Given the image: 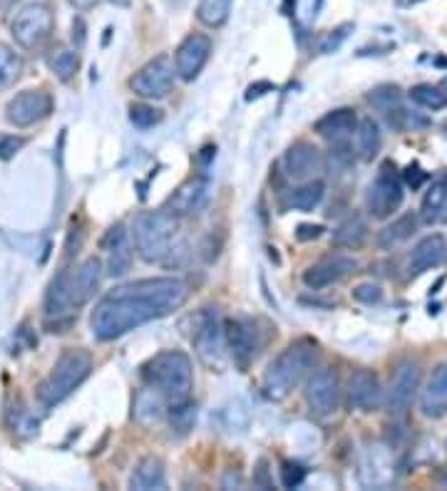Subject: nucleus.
Here are the masks:
<instances>
[{
	"label": "nucleus",
	"instance_id": "58836bf2",
	"mask_svg": "<svg viewBox=\"0 0 447 491\" xmlns=\"http://www.w3.org/2000/svg\"><path fill=\"white\" fill-rule=\"evenodd\" d=\"M303 479H306V469H303L301 464L286 462L281 466V484H283L286 489H296Z\"/></svg>",
	"mask_w": 447,
	"mask_h": 491
},
{
	"label": "nucleus",
	"instance_id": "49530a36",
	"mask_svg": "<svg viewBox=\"0 0 447 491\" xmlns=\"http://www.w3.org/2000/svg\"><path fill=\"white\" fill-rule=\"evenodd\" d=\"M73 43H74V47H77V50H80V47L84 45V23L80 18H77L73 23Z\"/></svg>",
	"mask_w": 447,
	"mask_h": 491
},
{
	"label": "nucleus",
	"instance_id": "b1692460",
	"mask_svg": "<svg viewBox=\"0 0 447 491\" xmlns=\"http://www.w3.org/2000/svg\"><path fill=\"white\" fill-rule=\"evenodd\" d=\"M358 117H355V110L351 107H341V110H333L323 114L321 120L316 122V127L313 130L321 134V137H326L335 144V142H343L345 137H351L358 127Z\"/></svg>",
	"mask_w": 447,
	"mask_h": 491
},
{
	"label": "nucleus",
	"instance_id": "ea45409f",
	"mask_svg": "<svg viewBox=\"0 0 447 491\" xmlns=\"http://www.w3.org/2000/svg\"><path fill=\"white\" fill-rule=\"evenodd\" d=\"M23 147H25L23 137H8V134H3V137H0V159L8 162V159L15 157Z\"/></svg>",
	"mask_w": 447,
	"mask_h": 491
},
{
	"label": "nucleus",
	"instance_id": "473e14b6",
	"mask_svg": "<svg viewBox=\"0 0 447 491\" xmlns=\"http://www.w3.org/2000/svg\"><path fill=\"white\" fill-rule=\"evenodd\" d=\"M23 74V57L5 43H0V93L10 90Z\"/></svg>",
	"mask_w": 447,
	"mask_h": 491
},
{
	"label": "nucleus",
	"instance_id": "4be33fe9",
	"mask_svg": "<svg viewBox=\"0 0 447 491\" xmlns=\"http://www.w3.org/2000/svg\"><path fill=\"white\" fill-rule=\"evenodd\" d=\"M420 409L425 417L447 415V362L432 370L428 385L420 392Z\"/></svg>",
	"mask_w": 447,
	"mask_h": 491
},
{
	"label": "nucleus",
	"instance_id": "a19ab883",
	"mask_svg": "<svg viewBox=\"0 0 447 491\" xmlns=\"http://www.w3.org/2000/svg\"><path fill=\"white\" fill-rule=\"evenodd\" d=\"M402 179H405V184L412 186V189H420V186L428 182L430 176H428V172H422L420 164H410V167L402 172Z\"/></svg>",
	"mask_w": 447,
	"mask_h": 491
},
{
	"label": "nucleus",
	"instance_id": "0eeeda50",
	"mask_svg": "<svg viewBox=\"0 0 447 491\" xmlns=\"http://www.w3.org/2000/svg\"><path fill=\"white\" fill-rule=\"evenodd\" d=\"M192 343L199 355V360L204 362L206 368L222 372L226 368V333L224 325L216 316V310L204 308L199 316L194 318V333H192Z\"/></svg>",
	"mask_w": 447,
	"mask_h": 491
},
{
	"label": "nucleus",
	"instance_id": "39448f33",
	"mask_svg": "<svg viewBox=\"0 0 447 491\" xmlns=\"http://www.w3.org/2000/svg\"><path fill=\"white\" fill-rule=\"evenodd\" d=\"M90 372H93V355L80 348H70L57 358L55 368L45 380L37 385V399L45 408H55L90 378Z\"/></svg>",
	"mask_w": 447,
	"mask_h": 491
},
{
	"label": "nucleus",
	"instance_id": "de8ad7c7",
	"mask_svg": "<svg viewBox=\"0 0 447 491\" xmlns=\"http://www.w3.org/2000/svg\"><path fill=\"white\" fill-rule=\"evenodd\" d=\"M97 3H100V0H70V5H73L74 10H90V8H94V5H97Z\"/></svg>",
	"mask_w": 447,
	"mask_h": 491
},
{
	"label": "nucleus",
	"instance_id": "393cba45",
	"mask_svg": "<svg viewBox=\"0 0 447 491\" xmlns=\"http://www.w3.org/2000/svg\"><path fill=\"white\" fill-rule=\"evenodd\" d=\"M130 489L162 491L167 489V472L159 457H144L130 476Z\"/></svg>",
	"mask_w": 447,
	"mask_h": 491
},
{
	"label": "nucleus",
	"instance_id": "cd10ccee",
	"mask_svg": "<svg viewBox=\"0 0 447 491\" xmlns=\"http://www.w3.org/2000/svg\"><path fill=\"white\" fill-rule=\"evenodd\" d=\"M447 201V174H440L432 179V184L428 186V191L422 196L420 204V221L422 223H438L442 216Z\"/></svg>",
	"mask_w": 447,
	"mask_h": 491
},
{
	"label": "nucleus",
	"instance_id": "20e7f679",
	"mask_svg": "<svg viewBox=\"0 0 447 491\" xmlns=\"http://www.w3.org/2000/svg\"><path fill=\"white\" fill-rule=\"evenodd\" d=\"M142 375L147 385L159 389L172 405L189 399L194 389V365H192V358L182 350H164L154 355L144 365Z\"/></svg>",
	"mask_w": 447,
	"mask_h": 491
},
{
	"label": "nucleus",
	"instance_id": "4c0bfd02",
	"mask_svg": "<svg viewBox=\"0 0 447 491\" xmlns=\"http://www.w3.org/2000/svg\"><path fill=\"white\" fill-rule=\"evenodd\" d=\"M351 296L363 303V306H372V303H381L382 300V288L375 286V283H361L351 290Z\"/></svg>",
	"mask_w": 447,
	"mask_h": 491
},
{
	"label": "nucleus",
	"instance_id": "9b49d317",
	"mask_svg": "<svg viewBox=\"0 0 447 491\" xmlns=\"http://www.w3.org/2000/svg\"><path fill=\"white\" fill-rule=\"evenodd\" d=\"M53 110H55L53 94L45 93V90H25V93L15 94L10 100L8 107H5V120L18 130H25L37 122L47 120Z\"/></svg>",
	"mask_w": 447,
	"mask_h": 491
},
{
	"label": "nucleus",
	"instance_id": "7c9ffc66",
	"mask_svg": "<svg viewBox=\"0 0 447 491\" xmlns=\"http://www.w3.org/2000/svg\"><path fill=\"white\" fill-rule=\"evenodd\" d=\"M47 67H50V73L55 74L60 83H70V80H74L77 70H80V55L74 50H67V47H55L47 55Z\"/></svg>",
	"mask_w": 447,
	"mask_h": 491
},
{
	"label": "nucleus",
	"instance_id": "2f4dec72",
	"mask_svg": "<svg viewBox=\"0 0 447 491\" xmlns=\"http://www.w3.org/2000/svg\"><path fill=\"white\" fill-rule=\"evenodd\" d=\"M232 13V0H199L196 18L206 28H222Z\"/></svg>",
	"mask_w": 447,
	"mask_h": 491
},
{
	"label": "nucleus",
	"instance_id": "ddd939ff",
	"mask_svg": "<svg viewBox=\"0 0 447 491\" xmlns=\"http://www.w3.org/2000/svg\"><path fill=\"white\" fill-rule=\"evenodd\" d=\"M306 402L313 415L331 417L341 408V380L333 368H321L311 375L306 388Z\"/></svg>",
	"mask_w": 447,
	"mask_h": 491
},
{
	"label": "nucleus",
	"instance_id": "7ed1b4c3",
	"mask_svg": "<svg viewBox=\"0 0 447 491\" xmlns=\"http://www.w3.org/2000/svg\"><path fill=\"white\" fill-rule=\"evenodd\" d=\"M318 362V348L311 340H298L291 343L286 350L281 352L276 360L271 362L266 378H263V389L266 398L273 402L286 399L293 389L301 385L308 370H313Z\"/></svg>",
	"mask_w": 447,
	"mask_h": 491
},
{
	"label": "nucleus",
	"instance_id": "a211bd4d",
	"mask_svg": "<svg viewBox=\"0 0 447 491\" xmlns=\"http://www.w3.org/2000/svg\"><path fill=\"white\" fill-rule=\"evenodd\" d=\"M103 246L107 250V276L110 279H124L132 269L134 249H132L130 231L124 223H114L110 231L104 233Z\"/></svg>",
	"mask_w": 447,
	"mask_h": 491
},
{
	"label": "nucleus",
	"instance_id": "f704fd0d",
	"mask_svg": "<svg viewBox=\"0 0 447 491\" xmlns=\"http://www.w3.org/2000/svg\"><path fill=\"white\" fill-rule=\"evenodd\" d=\"M169 422H172V429L177 432V435H186L196 422V405L194 402H174L172 409H169Z\"/></svg>",
	"mask_w": 447,
	"mask_h": 491
},
{
	"label": "nucleus",
	"instance_id": "f257e3e1",
	"mask_svg": "<svg viewBox=\"0 0 447 491\" xmlns=\"http://www.w3.org/2000/svg\"><path fill=\"white\" fill-rule=\"evenodd\" d=\"M189 300V286L179 279H147L110 290L94 306L90 330L100 343L117 340L144 323L172 316Z\"/></svg>",
	"mask_w": 447,
	"mask_h": 491
},
{
	"label": "nucleus",
	"instance_id": "1a4fd4ad",
	"mask_svg": "<svg viewBox=\"0 0 447 491\" xmlns=\"http://www.w3.org/2000/svg\"><path fill=\"white\" fill-rule=\"evenodd\" d=\"M402 199H405L402 179L395 174V167H392L391 162H385L378 176L368 186V191H365V209H368L372 219L385 221V219H391L392 213L401 209Z\"/></svg>",
	"mask_w": 447,
	"mask_h": 491
},
{
	"label": "nucleus",
	"instance_id": "9d476101",
	"mask_svg": "<svg viewBox=\"0 0 447 491\" xmlns=\"http://www.w3.org/2000/svg\"><path fill=\"white\" fill-rule=\"evenodd\" d=\"M174 63L167 55H159L149 60L140 73L130 77V90L142 100H164L174 90Z\"/></svg>",
	"mask_w": 447,
	"mask_h": 491
},
{
	"label": "nucleus",
	"instance_id": "f8f14e48",
	"mask_svg": "<svg viewBox=\"0 0 447 491\" xmlns=\"http://www.w3.org/2000/svg\"><path fill=\"white\" fill-rule=\"evenodd\" d=\"M224 333H226V345H229V355H232L233 365L239 370H246L261 350L259 328L249 318H232L224 323Z\"/></svg>",
	"mask_w": 447,
	"mask_h": 491
},
{
	"label": "nucleus",
	"instance_id": "5701e85b",
	"mask_svg": "<svg viewBox=\"0 0 447 491\" xmlns=\"http://www.w3.org/2000/svg\"><path fill=\"white\" fill-rule=\"evenodd\" d=\"M164 395L154 389L152 385L137 392L134 398V408H132V417L140 427H154L167 415V405H164Z\"/></svg>",
	"mask_w": 447,
	"mask_h": 491
},
{
	"label": "nucleus",
	"instance_id": "603ef678",
	"mask_svg": "<svg viewBox=\"0 0 447 491\" xmlns=\"http://www.w3.org/2000/svg\"><path fill=\"white\" fill-rule=\"evenodd\" d=\"M442 90H445V93H447V77H445V80H442Z\"/></svg>",
	"mask_w": 447,
	"mask_h": 491
},
{
	"label": "nucleus",
	"instance_id": "f3484780",
	"mask_svg": "<svg viewBox=\"0 0 447 491\" xmlns=\"http://www.w3.org/2000/svg\"><path fill=\"white\" fill-rule=\"evenodd\" d=\"M385 399L378 375L372 370H355L348 380V405L358 412H378Z\"/></svg>",
	"mask_w": 447,
	"mask_h": 491
},
{
	"label": "nucleus",
	"instance_id": "3c124183",
	"mask_svg": "<svg viewBox=\"0 0 447 491\" xmlns=\"http://www.w3.org/2000/svg\"><path fill=\"white\" fill-rule=\"evenodd\" d=\"M112 3H120V5H127L130 0H112Z\"/></svg>",
	"mask_w": 447,
	"mask_h": 491
},
{
	"label": "nucleus",
	"instance_id": "4468645a",
	"mask_svg": "<svg viewBox=\"0 0 447 491\" xmlns=\"http://www.w3.org/2000/svg\"><path fill=\"white\" fill-rule=\"evenodd\" d=\"M420 382H422V368L418 362L405 360L395 368L391 389H388V409L392 412V417H402L412 408L420 392Z\"/></svg>",
	"mask_w": 447,
	"mask_h": 491
},
{
	"label": "nucleus",
	"instance_id": "c756f323",
	"mask_svg": "<svg viewBox=\"0 0 447 491\" xmlns=\"http://www.w3.org/2000/svg\"><path fill=\"white\" fill-rule=\"evenodd\" d=\"M326 196V184L321 179H308L306 184H301L289 194V206L296 211H313Z\"/></svg>",
	"mask_w": 447,
	"mask_h": 491
},
{
	"label": "nucleus",
	"instance_id": "a18cd8bd",
	"mask_svg": "<svg viewBox=\"0 0 447 491\" xmlns=\"http://www.w3.org/2000/svg\"><path fill=\"white\" fill-rule=\"evenodd\" d=\"M243 486V479L239 476V472H229L224 474V479H222V489H242Z\"/></svg>",
	"mask_w": 447,
	"mask_h": 491
},
{
	"label": "nucleus",
	"instance_id": "e433bc0d",
	"mask_svg": "<svg viewBox=\"0 0 447 491\" xmlns=\"http://www.w3.org/2000/svg\"><path fill=\"white\" fill-rule=\"evenodd\" d=\"M351 30H353V25L351 23H345V25H341V28L331 30V33H326V35L321 37V43H318V50L323 53V55H331V53H335L338 47L343 45V40L348 35H351Z\"/></svg>",
	"mask_w": 447,
	"mask_h": 491
},
{
	"label": "nucleus",
	"instance_id": "37998d69",
	"mask_svg": "<svg viewBox=\"0 0 447 491\" xmlns=\"http://www.w3.org/2000/svg\"><path fill=\"white\" fill-rule=\"evenodd\" d=\"M269 93H273V84L271 83L249 84V90H246V100L253 103V100H259V97H263V94H269Z\"/></svg>",
	"mask_w": 447,
	"mask_h": 491
},
{
	"label": "nucleus",
	"instance_id": "aec40b11",
	"mask_svg": "<svg viewBox=\"0 0 447 491\" xmlns=\"http://www.w3.org/2000/svg\"><path fill=\"white\" fill-rule=\"evenodd\" d=\"M283 167L286 176L296 179V182H308L321 172L323 162H321V152H318L311 142H296L291 144L286 157H283Z\"/></svg>",
	"mask_w": 447,
	"mask_h": 491
},
{
	"label": "nucleus",
	"instance_id": "f03ea898",
	"mask_svg": "<svg viewBox=\"0 0 447 491\" xmlns=\"http://www.w3.org/2000/svg\"><path fill=\"white\" fill-rule=\"evenodd\" d=\"M103 280V263L100 259L83 260L77 269H63L55 279L50 280L45 293V318L55 333H63L60 328L74 323L77 310L94 296Z\"/></svg>",
	"mask_w": 447,
	"mask_h": 491
},
{
	"label": "nucleus",
	"instance_id": "bb28decb",
	"mask_svg": "<svg viewBox=\"0 0 447 491\" xmlns=\"http://www.w3.org/2000/svg\"><path fill=\"white\" fill-rule=\"evenodd\" d=\"M365 241H368V223L355 211L345 216L333 231V246L338 249H363Z\"/></svg>",
	"mask_w": 447,
	"mask_h": 491
},
{
	"label": "nucleus",
	"instance_id": "c03bdc74",
	"mask_svg": "<svg viewBox=\"0 0 447 491\" xmlns=\"http://www.w3.org/2000/svg\"><path fill=\"white\" fill-rule=\"evenodd\" d=\"M269 462L266 459H259V466H256V479H253V484L256 486H261V489H269L271 482H269Z\"/></svg>",
	"mask_w": 447,
	"mask_h": 491
},
{
	"label": "nucleus",
	"instance_id": "c9c22d12",
	"mask_svg": "<svg viewBox=\"0 0 447 491\" xmlns=\"http://www.w3.org/2000/svg\"><path fill=\"white\" fill-rule=\"evenodd\" d=\"M164 120V114L157 110V107H152V104L144 103H134L130 104V122L137 127V130H152L154 124Z\"/></svg>",
	"mask_w": 447,
	"mask_h": 491
},
{
	"label": "nucleus",
	"instance_id": "6ab92c4d",
	"mask_svg": "<svg viewBox=\"0 0 447 491\" xmlns=\"http://www.w3.org/2000/svg\"><path fill=\"white\" fill-rule=\"evenodd\" d=\"M447 259V241L440 233H430L425 239H420L418 246L412 249L408 260V276H422L432 269H440Z\"/></svg>",
	"mask_w": 447,
	"mask_h": 491
},
{
	"label": "nucleus",
	"instance_id": "2eb2a0df",
	"mask_svg": "<svg viewBox=\"0 0 447 491\" xmlns=\"http://www.w3.org/2000/svg\"><path fill=\"white\" fill-rule=\"evenodd\" d=\"M212 55V37L204 33H192L182 40L174 53V70L184 83H192L204 70L206 60Z\"/></svg>",
	"mask_w": 447,
	"mask_h": 491
},
{
	"label": "nucleus",
	"instance_id": "423d86ee",
	"mask_svg": "<svg viewBox=\"0 0 447 491\" xmlns=\"http://www.w3.org/2000/svg\"><path fill=\"white\" fill-rule=\"evenodd\" d=\"M177 236V216L167 209L142 211L132 223V241L144 263H162L172 253V243Z\"/></svg>",
	"mask_w": 447,
	"mask_h": 491
},
{
	"label": "nucleus",
	"instance_id": "8fccbe9b",
	"mask_svg": "<svg viewBox=\"0 0 447 491\" xmlns=\"http://www.w3.org/2000/svg\"><path fill=\"white\" fill-rule=\"evenodd\" d=\"M440 221L447 223V201H445V209H442V216H440Z\"/></svg>",
	"mask_w": 447,
	"mask_h": 491
},
{
	"label": "nucleus",
	"instance_id": "dca6fc26",
	"mask_svg": "<svg viewBox=\"0 0 447 491\" xmlns=\"http://www.w3.org/2000/svg\"><path fill=\"white\" fill-rule=\"evenodd\" d=\"M355 269H358V260L353 256L333 253V256H326V259H321L313 266H308L306 273H303V283L311 290H323V288L333 286V283H341Z\"/></svg>",
	"mask_w": 447,
	"mask_h": 491
},
{
	"label": "nucleus",
	"instance_id": "c85d7f7f",
	"mask_svg": "<svg viewBox=\"0 0 447 491\" xmlns=\"http://www.w3.org/2000/svg\"><path fill=\"white\" fill-rule=\"evenodd\" d=\"M355 147H358V154L365 162H371L372 157H378V152L382 147V134L378 122L372 117H363L355 127Z\"/></svg>",
	"mask_w": 447,
	"mask_h": 491
},
{
	"label": "nucleus",
	"instance_id": "6e6552de",
	"mask_svg": "<svg viewBox=\"0 0 447 491\" xmlns=\"http://www.w3.org/2000/svg\"><path fill=\"white\" fill-rule=\"evenodd\" d=\"M55 30V13L47 3H33L15 13L10 23V35L23 50H37Z\"/></svg>",
	"mask_w": 447,
	"mask_h": 491
},
{
	"label": "nucleus",
	"instance_id": "09e8293b",
	"mask_svg": "<svg viewBox=\"0 0 447 491\" xmlns=\"http://www.w3.org/2000/svg\"><path fill=\"white\" fill-rule=\"evenodd\" d=\"M420 3H425V0H395L398 8H412V5H420Z\"/></svg>",
	"mask_w": 447,
	"mask_h": 491
},
{
	"label": "nucleus",
	"instance_id": "79ce46f5",
	"mask_svg": "<svg viewBox=\"0 0 447 491\" xmlns=\"http://www.w3.org/2000/svg\"><path fill=\"white\" fill-rule=\"evenodd\" d=\"M323 226L321 223H301L296 229V239L298 241H316V239H321L323 236Z\"/></svg>",
	"mask_w": 447,
	"mask_h": 491
},
{
	"label": "nucleus",
	"instance_id": "72a5a7b5",
	"mask_svg": "<svg viewBox=\"0 0 447 491\" xmlns=\"http://www.w3.org/2000/svg\"><path fill=\"white\" fill-rule=\"evenodd\" d=\"M408 97L420 107H425V110L440 112L447 107V93L438 84H415L408 93Z\"/></svg>",
	"mask_w": 447,
	"mask_h": 491
},
{
	"label": "nucleus",
	"instance_id": "a878e982",
	"mask_svg": "<svg viewBox=\"0 0 447 491\" xmlns=\"http://www.w3.org/2000/svg\"><path fill=\"white\" fill-rule=\"evenodd\" d=\"M418 223H420L418 213L412 211L402 213V216H398L395 221L388 223V226L378 233V246H381L382 250H392L395 246H401V243H405L408 239L415 236Z\"/></svg>",
	"mask_w": 447,
	"mask_h": 491
},
{
	"label": "nucleus",
	"instance_id": "412c9836",
	"mask_svg": "<svg viewBox=\"0 0 447 491\" xmlns=\"http://www.w3.org/2000/svg\"><path fill=\"white\" fill-rule=\"evenodd\" d=\"M206 194H209V182H206L204 176H194V179L184 182L174 194L169 196L164 209L169 213H174V216H189V213L202 209V204L206 201Z\"/></svg>",
	"mask_w": 447,
	"mask_h": 491
}]
</instances>
